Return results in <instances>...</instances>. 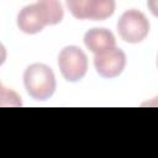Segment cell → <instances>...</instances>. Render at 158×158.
<instances>
[{
	"label": "cell",
	"mask_w": 158,
	"mask_h": 158,
	"mask_svg": "<svg viewBox=\"0 0 158 158\" xmlns=\"http://www.w3.org/2000/svg\"><path fill=\"white\" fill-rule=\"evenodd\" d=\"M147 6H148V9L151 10V12H152L156 17H158V0H149V1L147 2Z\"/></svg>",
	"instance_id": "8"
},
{
	"label": "cell",
	"mask_w": 158,
	"mask_h": 158,
	"mask_svg": "<svg viewBox=\"0 0 158 158\" xmlns=\"http://www.w3.org/2000/svg\"><path fill=\"white\" fill-rule=\"evenodd\" d=\"M58 67L65 80L78 81L86 74L88 57L80 47L67 46L59 52Z\"/></svg>",
	"instance_id": "3"
},
{
	"label": "cell",
	"mask_w": 158,
	"mask_h": 158,
	"mask_svg": "<svg viewBox=\"0 0 158 158\" xmlns=\"http://www.w3.org/2000/svg\"><path fill=\"white\" fill-rule=\"evenodd\" d=\"M157 67H158V56H157Z\"/></svg>",
	"instance_id": "9"
},
{
	"label": "cell",
	"mask_w": 158,
	"mask_h": 158,
	"mask_svg": "<svg viewBox=\"0 0 158 158\" xmlns=\"http://www.w3.org/2000/svg\"><path fill=\"white\" fill-rule=\"evenodd\" d=\"M62 19V5L54 0H43L25 6L17 15V26L22 32L35 35L47 25L59 23Z\"/></svg>",
	"instance_id": "1"
},
{
	"label": "cell",
	"mask_w": 158,
	"mask_h": 158,
	"mask_svg": "<svg viewBox=\"0 0 158 158\" xmlns=\"http://www.w3.org/2000/svg\"><path fill=\"white\" fill-rule=\"evenodd\" d=\"M23 84L35 100L44 101L49 99L56 90V77L53 70L43 63L28 65L23 73Z\"/></svg>",
	"instance_id": "2"
},
{
	"label": "cell",
	"mask_w": 158,
	"mask_h": 158,
	"mask_svg": "<svg viewBox=\"0 0 158 158\" xmlns=\"http://www.w3.org/2000/svg\"><path fill=\"white\" fill-rule=\"evenodd\" d=\"M84 43L89 51L95 54L102 53L107 49L115 48L116 40L111 31L106 28H91L84 35Z\"/></svg>",
	"instance_id": "7"
},
{
	"label": "cell",
	"mask_w": 158,
	"mask_h": 158,
	"mask_svg": "<svg viewBox=\"0 0 158 158\" xmlns=\"http://www.w3.org/2000/svg\"><path fill=\"white\" fill-rule=\"evenodd\" d=\"M94 65L102 78L118 77L126 65V54L120 48H111L102 53L95 54Z\"/></svg>",
	"instance_id": "6"
},
{
	"label": "cell",
	"mask_w": 158,
	"mask_h": 158,
	"mask_svg": "<svg viewBox=\"0 0 158 158\" xmlns=\"http://www.w3.org/2000/svg\"><path fill=\"white\" fill-rule=\"evenodd\" d=\"M67 6L72 15L79 20H105L115 11L112 0H69Z\"/></svg>",
	"instance_id": "5"
},
{
	"label": "cell",
	"mask_w": 158,
	"mask_h": 158,
	"mask_svg": "<svg viewBox=\"0 0 158 158\" xmlns=\"http://www.w3.org/2000/svg\"><path fill=\"white\" fill-rule=\"evenodd\" d=\"M117 32L125 42L139 43L149 32V21L141 11L133 9L127 10L117 22Z\"/></svg>",
	"instance_id": "4"
}]
</instances>
